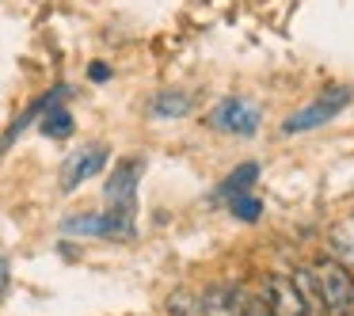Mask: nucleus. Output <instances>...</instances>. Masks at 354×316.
I'll return each mask as SVG.
<instances>
[{
  "instance_id": "1",
  "label": "nucleus",
  "mask_w": 354,
  "mask_h": 316,
  "mask_svg": "<svg viewBox=\"0 0 354 316\" xmlns=\"http://www.w3.org/2000/svg\"><path fill=\"white\" fill-rule=\"evenodd\" d=\"M313 275H316V290H320V313L343 316L346 301L354 293V275L339 259H328V255L313 263Z\"/></svg>"
},
{
  "instance_id": "2",
  "label": "nucleus",
  "mask_w": 354,
  "mask_h": 316,
  "mask_svg": "<svg viewBox=\"0 0 354 316\" xmlns=\"http://www.w3.org/2000/svg\"><path fill=\"white\" fill-rule=\"evenodd\" d=\"M351 100H354V88H346V84L331 88V92H324L316 103H308L305 111H297V115L286 118V122H282V133H308V130H316V126L331 122V118H335Z\"/></svg>"
},
{
  "instance_id": "3",
  "label": "nucleus",
  "mask_w": 354,
  "mask_h": 316,
  "mask_svg": "<svg viewBox=\"0 0 354 316\" xmlns=\"http://www.w3.org/2000/svg\"><path fill=\"white\" fill-rule=\"evenodd\" d=\"M259 107L252 100H221L209 111V126L221 133H236V138H252L259 130Z\"/></svg>"
},
{
  "instance_id": "4",
  "label": "nucleus",
  "mask_w": 354,
  "mask_h": 316,
  "mask_svg": "<svg viewBox=\"0 0 354 316\" xmlns=\"http://www.w3.org/2000/svg\"><path fill=\"white\" fill-rule=\"evenodd\" d=\"M103 164H107V149L103 145H88V149H80V153H73L62 168V191H77L84 179L100 176Z\"/></svg>"
},
{
  "instance_id": "5",
  "label": "nucleus",
  "mask_w": 354,
  "mask_h": 316,
  "mask_svg": "<svg viewBox=\"0 0 354 316\" xmlns=\"http://www.w3.org/2000/svg\"><path fill=\"white\" fill-rule=\"evenodd\" d=\"M267 305L274 308V316H308L313 313L290 275H270L267 278Z\"/></svg>"
},
{
  "instance_id": "6",
  "label": "nucleus",
  "mask_w": 354,
  "mask_h": 316,
  "mask_svg": "<svg viewBox=\"0 0 354 316\" xmlns=\"http://www.w3.org/2000/svg\"><path fill=\"white\" fill-rule=\"evenodd\" d=\"M138 176H141V164L138 160H122L115 168L111 183L103 187L111 210H118V214H133V183H138Z\"/></svg>"
},
{
  "instance_id": "7",
  "label": "nucleus",
  "mask_w": 354,
  "mask_h": 316,
  "mask_svg": "<svg viewBox=\"0 0 354 316\" xmlns=\"http://www.w3.org/2000/svg\"><path fill=\"white\" fill-rule=\"evenodd\" d=\"M240 313V293L232 286H209L198 297V316H236Z\"/></svg>"
},
{
  "instance_id": "8",
  "label": "nucleus",
  "mask_w": 354,
  "mask_h": 316,
  "mask_svg": "<svg viewBox=\"0 0 354 316\" xmlns=\"http://www.w3.org/2000/svg\"><path fill=\"white\" fill-rule=\"evenodd\" d=\"M191 107H194V100L187 92H160L153 100L156 118H183V115H191Z\"/></svg>"
},
{
  "instance_id": "9",
  "label": "nucleus",
  "mask_w": 354,
  "mask_h": 316,
  "mask_svg": "<svg viewBox=\"0 0 354 316\" xmlns=\"http://www.w3.org/2000/svg\"><path fill=\"white\" fill-rule=\"evenodd\" d=\"M42 133H46V138H69L73 133V115L69 111H62L54 103V107H46L42 111Z\"/></svg>"
},
{
  "instance_id": "10",
  "label": "nucleus",
  "mask_w": 354,
  "mask_h": 316,
  "mask_svg": "<svg viewBox=\"0 0 354 316\" xmlns=\"http://www.w3.org/2000/svg\"><path fill=\"white\" fill-rule=\"evenodd\" d=\"M255 179H259V168H255V164H240V168L221 183V194L225 198H229V194H244V191H252Z\"/></svg>"
},
{
  "instance_id": "11",
  "label": "nucleus",
  "mask_w": 354,
  "mask_h": 316,
  "mask_svg": "<svg viewBox=\"0 0 354 316\" xmlns=\"http://www.w3.org/2000/svg\"><path fill=\"white\" fill-rule=\"evenodd\" d=\"M229 210L240 217V221H259V217H263V202L255 198L252 191H244V194H229Z\"/></svg>"
},
{
  "instance_id": "12",
  "label": "nucleus",
  "mask_w": 354,
  "mask_h": 316,
  "mask_svg": "<svg viewBox=\"0 0 354 316\" xmlns=\"http://www.w3.org/2000/svg\"><path fill=\"white\" fill-rule=\"evenodd\" d=\"M164 313H168V316H198V293H191V290L168 293V301H164Z\"/></svg>"
},
{
  "instance_id": "13",
  "label": "nucleus",
  "mask_w": 354,
  "mask_h": 316,
  "mask_svg": "<svg viewBox=\"0 0 354 316\" xmlns=\"http://www.w3.org/2000/svg\"><path fill=\"white\" fill-rule=\"evenodd\" d=\"M293 286H297L301 297L308 301V308H320V290H316V275H313V267L293 270Z\"/></svg>"
},
{
  "instance_id": "14",
  "label": "nucleus",
  "mask_w": 354,
  "mask_h": 316,
  "mask_svg": "<svg viewBox=\"0 0 354 316\" xmlns=\"http://www.w3.org/2000/svg\"><path fill=\"white\" fill-rule=\"evenodd\" d=\"M236 316H274V308L267 305V297H240Z\"/></svg>"
},
{
  "instance_id": "15",
  "label": "nucleus",
  "mask_w": 354,
  "mask_h": 316,
  "mask_svg": "<svg viewBox=\"0 0 354 316\" xmlns=\"http://www.w3.org/2000/svg\"><path fill=\"white\" fill-rule=\"evenodd\" d=\"M4 286H8V259H0V293H4Z\"/></svg>"
},
{
  "instance_id": "16",
  "label": "nucleus",
  "mask_w": 354,
  "mask_h": 316,
  "mask_svg": "<svg viewBox=\"0 0 354 316\" xmlns=\"http://www.w3.org/2000/svg\"><path fill=\"white\" fill-rule=\"evenodd\" d=\"M111 73H107V65H92V80H107Z\"/></svg>"
},
{
  "instance_id": "17",
  "label": "nucleus",
  "mask_w": 354,
  "mask_h": 316,
  "mask_svg": "<svg viewBox=\"0 0 354 316\" xmlns=\"http://www.w3.org/2000/svg\"><path fill=\"white\" fill-rule=\"evenodd\" d=\"M343 316H354V293H351V301H346V313Z\"/></svg>"
}]
</instances>
